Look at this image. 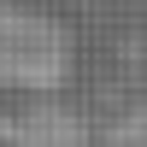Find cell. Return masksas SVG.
I'll return each mask as SVG.
<instances>
[{
    "label": "cell",
    "mask_w": 147,
    "mask_h": 147,
    "mask_svg": "<svg viewBox=\"0 0 147 147\" xmlns=\"http://www.w3.org/2000/svg\"><path fill=\"white\" fill-rule=\"evenodd\" d=\"M77 77V35L65 18L0 0V88L6 94H59Z\"/></svg>",
    "instance_id": "cell-1"
},
{
    "label": "cell",
    "mask_w": 147,
    "mask_h": 147,
    "mask_svg": "<svg viewBox=\"0 0 147 147\" xmlns=\"http://www.w3.org/2000/svg\"><path fill=\"white\" fill-rule=\"evenodd\" d=\"M0 141L6 147H94V129L59 94H30L24 112L0 118Z\"/></svg>",
    "instance_id": "cell-2"
},
{
    "label": "cell",
    "mask_w": 147,
    "mask_h": 147,
    "mask_svg": "<svg viewBox=\"0 0 147 147\" xmlns=\"http://www.w3.org/2000/svg\"><path fill=\"white\" fill-rule=\"evenodd\" d=\"M94 147H147V94L136 106H124V112L94 136Z\"/></svg>",
    "instance_id": "cell-3"
}]
</instances>
